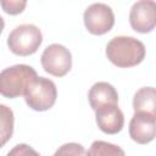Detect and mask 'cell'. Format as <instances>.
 <instances>
[{"label":"cell","mask_w":156,"mask_h":156,"mask_svg":"<svg viewBox=\"0 0 156 156\" xmlns=\"http://www.w3.org/2000/svg\"><path fill=\"white\" fill-rule=\"evenodd\" d=\"M38 77L37 71L28 65H15L0 72V95L15 99L24 94L29 82Z\"/></svg>","instance_id":"obj_2"},{"label":"cell","mask_w":156,"mask_h":156,"mask_svg":"<svg viewBox=\"0 0 156 156\" xmlns=\"http://www.w3.org/2000/svg\"><path fill=\"white\" fill-rule=\"evenodd\" d=\"M83 21L89 33L102 35L112 29L115 24V15L108 5L104 2H94L85 9Z\"/></svg>","instance_id":"obj_6"},{"label":"cell","mask_w":156,"mask_h":156,"mask_svg":"<svg viewBox=\"0 0 156 156\" xmlns=\"http://www.w3.org/2000/svg\"><path fill=\"white\" fill-rule=\"evenodd\" d=\"M43 41L41 30L30 23L15 27L7 37V46L11 52L18 56H29L37 52Z\"/></svg>","instance_id":"obj_3"},{"label":"cell","mask_w":156,"mask_h":156,"mask_svg":"<svg viewBox=\"0 0 156 156\" xmlns=\"http://www.w3.org/2000/svg\"><path fill=\"white\" fill-rule=\"evenodd\" d=\"M6 156H40V154L27 144H17L7 152Z\"/></svg>","instance_id":"obj_16"},{"label":"cell","mask_w":156,"mask_h":156,"mask_svg":"<svg viewBox=\"0 0 156 156\" xmlns=\"http://www.w3.org/2000/svg\"><path fill=\"white\" fill-rule=\"evenodd\" d=\"M156 135V115L134 112L129 122V136L138 144H149Z\"/></svg>","instance_id":"obj_8"},{"label":"cell","mask_w":156,"mask_h":156,"mask_svg":"<svg viewBox=\"0 0 156 156\" xmlns=\"http://www.w3.org/2000/svg\"><path fill=\"white\" fill-rule=\"evenodd\" d=\"M88 100L90 107L95 111L106 105L118 104V93L112 84L107 82H98L89 89Z\"/></svg>","instance_id":"obj_10"},{"label":"cell","mask_w":156,"mask_h":156,"mask_svg":"<svg viewBox=\"0 0 156 156\" xmlns=\"http://www.w3.org/2000/svg\"><path fill=\"white\" fill-rule=\"evenodd\" d=\"M4 28H5V21H4V18L0 16V34L2 33Z\"/></svg>","instance_id":"obj_17"},{"label":"cell","mask_w":156,"mask_h":156,"mask_svg":"<svg viewBox=\"0 0 156 156\" xmlns=\"http://www.w3.org/2000/svg\"><path fill=\"white\" fill-rule=\"evenodd\" d=\"M13 111L9 106L0 104V147H2L11 139L13 134Z\"/></svg>","instance_id":"obj_12"},{"label":"cell","mask_w":156,"mask_h":156,"mask_svg":"<svg viewBox=\"0 0 156 156\" xmlns=\"http://www.w3.org/2000/svg\"><path fill=\"white\" fill-rule=\"evenodd\" d=\"M95 121L100 130L106 134H117L124 126V116L118 104L106 105L95 110Z\"/></svg>","instance_id":"obj_9"},{"label":"cell","mask_w":156,"mask_h":156,"mask_svg":"<svg viewBox=\"0 0 156 156\" xmlns=\"http://www.w3.org/2000/svg\"><path fill=\"white\" fill-rule=\"evenodd\" d=\"M40 62L46 73L55 77H63L72 68V55L66 46L50 44L44 49Z\"/></svg>","instance_id":"obj_5"},{"label":"cell","mask_w":156,"mask_h":156,"mask_svg":"<svg viewBox=\"0 0 156 156\" xmlns=\"http://www.w3.org/2000/svg\"><path fill=\"white\" fill-rule=\"evenodd\" d=\"M23 96L26 104L32 110L39 112L50 110L57 98L56 84L49 78L35 77L27 85Z\"/></svg>","instance_id":"obj_4"},{"label":"cell","mask_w":156,"mask_h":156,"mask_svg":"<svg viewBox=\"0 0 156 156\" xmlns=\"http://www.w3.org/2000/svg\"><path fill=\"white\" fill-rule=\"evenodd\" d=\"M0 6L9 15H20L27 6V1L24 0H0Z\"/></svg>","instance_id":"obj_15"},{"label":"cell","mask_w":156,"mask_h":156,"mask_svg":"<svg viewBox=\"0 0 156 156\" xmlns=\"http://www.w3.org/2000/svg\"><path fill=\"white\" fill-rule=\"evenodd\" d=\"M105 52L110 62L115 66L119 68H129L143 62L146 49L144 43L134 37L118 35L107 43Z\"/></svg>","instance_id":"obj_1"},{"label":"cell","mask_w":156,"mask_h":156,"mask_svg":"<svg viewBox=\"0 0 156 156\" xmlns=\"http://www.w3.org/2000/svg\"><path fill=\"white\" fill-rule=\"evenodd\" d=\"M54 156H87V151L78 143H66L55 151Z\"/></svg>","instance_id":"obj_14"},{"label":"cell","mask_w":156,"mask_h":156,"mask_svg":"<svg viewBox=\"0 0 156 156\" xmlns=\"http://www.w3.org/2000/svg\"><path fill=\"white\" fill-rule=\"evenodd\" d=\"M87 156H126V152L118 145L104 140H95L90 145Z\"/></svg>","instance_id":"obj_13"},{"label":"cell","mask_w":156,"mask_h":156,"mask_svg":"<svg viewBox=\"0 0 156 156\" xmlns=\"http://www.w3.org/2000/svg\"><path fill=\"white\" fill-rule=\"evenodd\" d=\"M156 4L152 0H140L133 4L129 11L130 27L138 33H150L156 24Z\"/></svg>","instance_id":"obj_7"},{"label":"cell","mask_w":156,"mask_h":156,"mask_svg":"<svg viewBox=\"0 0 156 156\" xmlns=\"http://www.w3.org/2000/svg\"><path fill=\"white\" fill-rule=\"evenodd\" d=\"M134 112L156 115V90L154 87H144L136 90L133 98Z\"/></svg>","instance_id":"obj_11"}]
</instances>
